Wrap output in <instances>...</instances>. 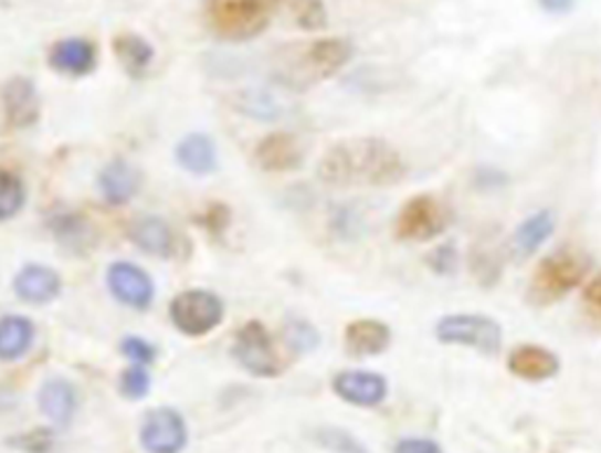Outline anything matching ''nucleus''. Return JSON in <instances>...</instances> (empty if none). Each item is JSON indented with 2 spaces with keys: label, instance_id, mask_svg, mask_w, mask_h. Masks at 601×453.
<instances>
[{
  "label": "nucleus",
  "instance_id": "f03ea898",
  "mask_svg": "<svg viewBox=\"0 0 601 453\" xmlns=\"http://www.w3.org/2000/svg\"><path fill=\"white\" fill-rule=\"evenodd\" d=\"M355 54L348 38H319V41L289 45L277 54V78L287 87L308 89L341 71Z\"/></svg>",
  "mask_w": 601,
  "mask_h": 453
},
{
  "label": "nucleus",
  "instance_id": "c85d7f7f",
  "mask_svg": "<svg viewBox=\"0 0 601 453\" xmlns=\"http://www.w3.org/2000/svg\"><path fill=\"white\" fill-rule=\"evenodd\" d=\"M313 440L334 453H369V449L344 428H319L313 432Z\"/></svg>",
  "mask_w": 601,
  "mask_h": 453
},
{
  "label": "nucleus",
  "instance_id": "a878e982",
  "mask_svg": "<svg viewBox=\"0 0 601 453\" xmlns=\"http://www.w3.org/2000/svg\"><path fill=\"white\" fill-rule=\"evenodd\" d=\"M27 204V188L19 175L0 169V221H8L22 212Z\"/></svg>",
  "mask_w": 601,
  "mask_h": 453
},
{
  "label": "nucleus",
  "instance_id": "ddd939ff",
  "mask_svg": "<svg viewBox=\"0 0 601 453\" xmlns=\"http://www.w3.org/2000/svg\"><path fill=\"white\" fill-rule=\"evenodd\" d=\"M254 160L263 172H292L304 162V148L298 139L287 131H277V135L263 137L254 150Z\"/></svg>",
  "mask_w": 601,
  "mask_h": 453
},
{
  "label": "nucleus",
  "instance_id": "9b49d317",
  "mask_svg": "<svg viewBox=\"0 0 601 453\" xmlns=\"http://www.w3.org/2000/svg\"><path fill=\"white\" fill-rule=\"evenodd\" d=\"M106 285L110 289V294L116 296L120 304L144 310L150 306V301H154V280H150L139 266L129 261H118L113 263L106 273Z\"/></svg>",
  "mask_w": 601,
  "mask_h": 453
},
{
  "label": "nucleus",
  "instance_id": "0eeeda50",
  "mask_svg": "<svg viewBox=\"0 0 601 453\" xmlns=\"http://www.w3.org/2000/svg\"><path fill=\"white\" fill-rule=\"evenodd\" d=\"M233 357L244 371L259 376V379H275L287 369V362L282 360L271 331L259 319H252L238 331Z\"/></svg>",
  "mask_w": 601,
  "mask_h": 453
},
{
  "label": "nucleus",
  "instance_id": "c9c22d12",
  "mask_svg": "<svg viewBox=\"0 0 601 453\" xmlns=\"http://www.w3.org/2000/svg\"><path fill=\"white\" fill-rule=\"evenodd\" d=\"M394 453H444L435 440L407 438L394 444Z\"/></svg>",
  "mask_w": 601,
  "mask_h": 453
},
{
  "label": "nucleus",
  "instance_id": "6e6552de",
  "mask_svg": "<svg viewBox=\"0 0 601 453\" xmlns=\"http://www.w3.org/2000/svg\"><path fill=\"white\" fill-rule=\"evenodd\" d=\"M169 317L175 327L186 336H204L214 331L223 319L221 298L212 292L191 289L179 294L172 306H169Z\"/></svg>",
  "mask_w": 601,
  "mask_h": 453
},
{
  "label": "nucleus",
  "instance_id": "f3484780",
  "mask_svg": "<svg viewBox=\"0 0 601 453\" xmlns=\"http://www.w3.org/2000/svg\"><path fill=\"white\" fill-rule=\"evenodd\" d=\"M3 108L8 125L24 129L31 127L41 116V97L29 78H12L3 87Z\"/></svg>",
  "mask_w": 601,
  "mask_h": 453
},
{
  "label": "nucleus",
  "instance_id": "b1692460",
  "mask_svg": "<svg viewBox=\"0 0 601 453\" xmlns=\"http://www.w3.org/2000/svg\"><path fill=\"white\" fill-rule=\"evenodd\" d=\"M33 344V323L22 315L0 317V360L14 362L24 357Z\"/></svg>",
  "mask_w": 601,
  "mask_h": 453
},
{
  "label": "nucleus",
  "instance_id": "dca6fc26",
  "mask_svg": "<svg viewBox=\"0 0 601 453\" xmlns=\"http://www.w3.org/2000/svg\"><path fill=\"white\" fill-rule=\"evenodd\" d=\"M346 350L355 357H376L390 348L392 331L381 319H352V323L344 331Z\"/></svg>",
  "mask_w": 601,
  "mask_h": 453
},
{
  "label": "nucleus",
  "instance_id": "423d86ee",
  "mask_svg": "<svg viewBox=\"0 0 601 453\" xmlns=\"http://www.w3.org/2000/svg\"><path fill=\"white\" fill-rule=\"evenodd\" d=\"M449 223V207L432 193H419L400 207L394 219V235L404 242H430L440 238Z\"/></svg>",
  "mask_w": 601,
  "mask_h": 453
},
{
  "label": "nucleus",
  "instance_id": "2f4dec72",
  "mask_svg": "<svg viewBox=\"0 0 601 453\" xmlns=\"http://www.w3.org/2000/svg\"><path fill=\"white\" fill-rule=\"evenodd\" d=\"M120 350H123V355L127 357V360H131L135 365H141V367H146V365L154 362V360H156V355H158V350H156L154 346H150V344L146 341V338H139V336H127V338H123Z\"/></svg>",
  "mask_w": 601,
  "mask_h": 453
},
{
  "label": "nucleus",
  "instance_id": "1a4fd4ad",
  "mask_svg": "<svg viewBox=\"0 0 601 453\" xmlns=\"http://www.w3.org/2000/svg\"><path fill=\"white\" fill-rule=\"evenodd\" d=\"M139 442L146 453H181L188 444L183 417L172 407L150 409L144 417Z\"/></svg>",
  "mask_w": 601,
  "mask_h": 453
},
{
  "label": "nucleus",
  "instance_id": "aec40b11",
  "mask_svg": "<svg viewBox=\"0 0 601 453\" xmlns=\"http://www.w3.org/2000/svg\"><path fill=\"white\" fill-rule=\"evenodd\" d=\"M99 191L110 204H125L139 191V172L125 160H113L99 175Z\"/></svg>",
  "mask_w": 601,
  "mask_h": 453
},
{
  "label": "nucleus",
  "instance_id": "393cba45",
  "mask_svg": "<svg viewBox=\"0 0 601 453\" xmlns=\"http://www.w3.org/2000/svg\"><path fill=\"white\" fill-rule=\"evenodd\" d=\"M503 250H505L503 244L492 235H484L475 244L473 254H470V266H473V273L482 287H494L500 280Z\"/></svg>",
  "mask_w": 601,
  "mask_h": 453
},
{
  "label": "nucleus",
  "instance_id": "9d476101",
  "mask_svg": "<svg viewBox=\"0 0 601 453\" xmlns=\"http://www.w3.org/2000/svg\"><path fill=\"white\" fill-rule=\"evenodd\" d=\"M331 390L338 400H344L352 407L371 409L386 402L390 388L383 373L367 371V369H346L334 376Z\"/></svg>",
  "mask_w": 601,
  "mask_h": 453
},
{
  "label": "nucleus",
  "instance_id": "cd10ccee",
  "mask_svg": "<svg viewBox=\"0 0 601 453\" xmlns=\"http://www.w3.org/2000/svg\"><path fill=\"white\" fill-rule=\"evenodd\" d=\"M287 10L300 29L319 31L327 27V8L323 0H289Z\"/></svg>",
  "mask_w": 601,
  "mask_h": 453
},
{
  "label": "nucleus",
  "instance_id": "72a5a7b5",
  "mask_svg": "<svg viewBox=\"0 0 601 453\" xmlns=\"http://www.w3.org/2000/svg\"><path fill=\"white\" fill-rule=\"evenodd\" d=\"M287 341L294 350L308 352L315 350L319 344V334L315 331V327H310L308 323H292L287 327Z\"/></svg>",
  "mask_w": 601,
  "mask_h": 453
},
{
  "label": "nucleus",
  "instance_id": "6ab92c4d",
  "mask_svg": "<svg viewBox=\"0 0 601 453\" xmlns=\"http://www.w3.org/2000/svg\"><path fill=\"white\" fill-rule=\"evenodd\" d=\"M38 407L60 428H66L78 411V392L64 379H50L38 390Z\"/></svg>",
  "mask_w": 601,
  "mask_h": 453
},
{
  "label": "nucleus",
  "instance_id": "f257e3e1",
  "mask_svg": "<svg viewBox=\"0 0 601 453\" xmlns=\"http://www.w3.org/2000/svg\"><path fill=\"white\" fill-rule=\"evenodd\" d=\"M407 175L402 154L379 137H352L334 144L317 165V177L331 188H388Z\"/></svg>",
  "mask_w": 601,
  "mask_h": 453
},
{
  "label": "nucleus",
  "instance_id": "2eb2a0df",
  "mask_svg": "<svg viewBox=\"0 0 601 453\" xmlns=\"http://www.w3.org/2000/svg\"><path fill=\"white\" fill-rule=\"evenodd\" d=\"M62 292V277L52 268L41 266V263H31L22 268L14 277V294L24 301V304L43 306L54 301Z\"/></svg>",
  "mask_w": 601,
  "mask_h": 453
},
{
  "label": "nucleus",
  "instance_id": "4be33fe9",
  "mask_svg": "<svg viewBox=\"0 0 601 453\" xmlns=\"http://www.w3.org/2000/svg\"><path fill=\"white\" fill-rule=\"evenodd\" d=\"M177 162L191 175H212L217 169V148L207 135H188L177 146Z\"/></svg>",
  "mask_w": 601,
  "mask_h": 453
},
{
  "label": "nucleus",
  "instance_id": "f8f14e48",
  "mask_svg": "<svg viewBox=\"0 0 601 453\" xmlns=\"http://www.w3.org/2000/svg\"><path fill=\"white\" fill-rule=\"evenodd\" d=\"M507 371H510L519 381L542 383V381L555 379V376L561 371V360L559 355L552 352L550 348L536 346V344H521L507 355Z\"/></svg>",
  "mask_w": 601,
  "mask_h": 453
},
{
  "label": "nucleus",
  "instance_id": "7ed1b4c3",
  "mask_svg": "<svg viewBox=\"0 0 601 453\" xmlns=\"http://www.w3.org/2000/svg\"><path fill=\"white\" fill-rule=\"evenodd\" d=\"M287 3L289 0H207L204 22L221 41L244 43L266 31Z\"/></svg>",
  "mask_w": 601,
  "mask_h": 453
},
{
  "label": "nucleus",
  "instance_id": "20e7f679",
  "mask_svg": "<svg viewBox=\"0 0 601 453\" xmlns=\"http://www.w3.org/2000/svg\"><path fill=\"white\" fill-rule=\"evenodd\" d=\"M590 268V259L576 250H557L542 256L529 280L526 301L534 308H550L573 289L586 285Z\"/></svg>",
  "mask_w": 601,
  "mask_h": 453
},
{
  "label": "nucleus",
  "instance_id": "4468645a",
  "mask_svg": "<svg viewBox=\"0 0 601 453\" xmlns=\"http://www.w3.org/2000/svg\"><path fill=\"white\" fill-rule=\"evenodd\" d=\"M48 62L56 73L83 78L97 66V48L85 38H64V41H56L50 48Z\"/></svg>",
  "mask_w": 601,
  "mask_h": 453
},
{
  "label": "nucleus",
  "instance_id": "412c9836",
  "mask_svg": "<svg viewBox=\"0 0 601 453\" xmlns=\"http://www.w3.org/2000/svg\"><path fill=\"white\" fill-rule=\"evenodd\" d=\"M131 242L141 247L150 256H169L175 250V235L169 225L156 217L137 219L129 225Z\"/></svg>",
  "mask_w": 601,
  "mask_h": 453
},
{
  "label": "nucleus",
  "instance_id": "c756f323",
  "mask_svg": "<svg viewBox=\"0 0 601 453\" xmlns=\"http://www.w3.org/2000/svg\"><path fill=\"white\" fill-rule=\"evenodd\" d=\"M6 444L19 453H52L56 444V435L50 428H33V430L19 432V435L8 438Z\"/></svg>",
  "mask_w": 601,
  "mask_h": 453
},
{
  "label": "nucleus",
  "instance_id": "4c0bfd02",
  "mask_svg": "<svg viewBox=\"0 0 601 453\" xmlns=\"http://www.w3.org/2000/svg\"><path fill=\"white\" fill-rule=\"evenodd\" d=\"M578 0H538L540 10H545L548 14H567L576 8Z\"/></svg>",
  "mask_w": 601,
  "mask_h": 453
},
{
  "label": "nucleus",
  "instance_id": "f704fd0d",
  "mask_svg": "<svg viewBox=\"0 0 601 453\" xmlns=\"http://www.w3.org/2000/svg\"><path fill=\"white\" fill-rule=\"evenodd\" d=\"M582 306H586L588 315L601 327V273L582 285Z\"/></svg>",
  "mask_w": 601,
  "mask_h": 453
},
{
  "label": "nucleus",
  "instance_id": "7c9ffc66",
  "mask_svg": "<svg viewBox=\"0 0 601 453\" xmlns=\"http://www.w3.org/2000/svg\"><path fill=\"white\" fill-rule=\"evenodd\" d=\"M148 390H150V376H148L146 367L135 365V367H129L127 371H123V376H120L123 398L137 402V400L146 398Z\"/></svg>",
  "mask_w": 601,
  "mask_h": 453
},
{
  "label": "nucleus",
  "instance_id": "5701e85b",
  "mask_svg": "<svg viewBox=\"0 0 601 453\" xmlns=\"http://www.w3.org/2000/svg\"><path fill=\"white\" fill-rule=\"evenodd\" d=\"M113 52H116L120 66L127 71V75H131V78H141L156 56L154 45L137 33H120L113 38Z\"/></svg>",
  "mask_w": 601,
  "mask_h": 453
},
{
  "label": "nucleus",
  "instance_id": "e433bc0d",
  "mask_svg": "<svg viewBox=\"0 0 601 453\" xmlns=\"http://www.w3.org/2000/svg\"><path fill=\"white\" fill-rule=\"evenodd\" d=\"M229 221H231V214H229V210H225L223 204H212V207H210V212L204 214V223H207V229L214 231V233L223 231L225 225H229Z\"/></svg>",
  "mask_w": 601,
  "mask_h": 453
},
{
  "label": "nucleus",
  "instance_id": "39448f33",
  "mask_svg": "<svg viewBox=\"0 0 601 453\" xmlns=\"http://www.w3.org/2000/svg\"><path fill=\"white\" fill-rule=\"evenodd\" d=\"M435 338L442 346H458L484 357H496L503 350V327L496 317L482 313H449L435 325Z\"/></svg>",
  "mask_w": 601,
  "mask_h": 453
},
{
  "label": "nucleus",
  "instance_id": "a211bd4d",
  "mask_svg": "<svg viewBox=\"0 0 601 453\" xmlns=\"http://www.w3.org/2000/svg\"><path fill=\"white\" fill-rule=\"evenodd\" d=\"M557 229V219L550 210H538L531 217H526L513 233L510 250L517 261L534 256L545 242L552 238Z\"/></svg>",
  "mask_w": 601,
  "mask_h": 453
},
{
  "label": "nucleus",
  "instance_id": "473e14b6",
  "mask_svg": "<svg viewBox=\"0 0 601 453\" xmlns=\"http://www.w3.org/2000/svg\"><path fill=\"white\" fill-rule=\"evenodd\" d=\"M428 266L437 275H454L458 268V252L454 244H442L428 254Z\"/></svg>",
  "mask_w": 601,
  "mask_h": 453
},
{
  "label": "nucleus",
  "instance_id": "bb28decb",
  "mask_svg": "<svg viewBox=\"0 0 601 453\" xmlns=\"http://www.w3.org/2000/svg\"><path fill=\"white\" fill-rule=\"evenodd\" d=\"M54 229V235L62 240V244H66V247H78V250H87L92 244V231L89 225L75 214H62L60 219H56L52 223Z\"/></svg>",
  "mask_w": 601,
  "mask_h": 453
}]
</instances>
